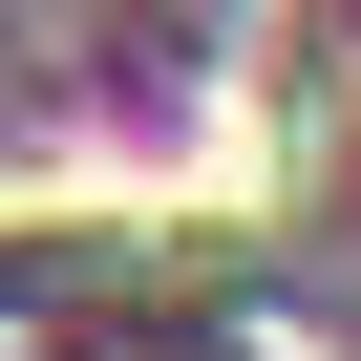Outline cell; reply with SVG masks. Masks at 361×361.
I'll use <instances>...</instances> for the list:
<instances>
[{
  "label": "cell",
  "instance_id": "cell-1",
  "mask_svg": "<svg viewBox=\"0 0 361 361\" xmlns=\"http://www.w3.org/2000/svg\"><path fill=\"white\" fill-rule=\"evenodd\" d=\"M0 361H43V298H22V276H0Z\"/></svg>",
  "mask_w": 361,
  "mask_h": 361
}]
</instances>
